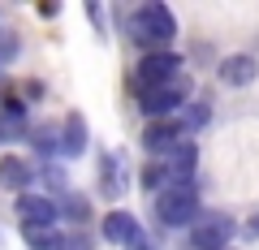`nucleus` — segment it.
Returning <instances> with one entry per match:
<instances>
[{
  "label": "nucleus",
  "mask_w": 259,
  "mask_h": 250,
  "mask_svg": "<svg viewBox=\"0 0 259 250\" xmlns=\"http://www.w3.org/2000/svg\"><path fill=\"white\" fill-rule=\"evenodd\" d=\"M177 35V22H173V9L168 5H143L134 18H130V39L143 47H160V52H168V39Z\"/></svg>",
  "instance_id": "1"
},
{
  "label": "nucleus",
  "mask_w": 259,
  "mask_h": 250,
  "mask_svg": "<svg viewBox=\"0 0 259 250\" xmlns=\"http://www.w3.org/2000/svg\"><path fill=\"white\" fill-rule=\"evenodd\" d=\"M156 216L168 229H194L199 224V194L190 185H173V190L156 194Z\"/></svg>",
  "instance_id": "2"
},
{
  "label": "nucleus",
  "mask_w": 259,
  "mask_h": 250,
  "mask_svg": "<svg viewBox=\"0 0 259 250\" xmlns=\"http://www.w3.org/2000/svg\"><path fill=\"white\" fill-rule=\"evenodd\" d=\"M186 104H190V78H173V82L164 86H151V91H143V112H147L151 121H164L168 112H182Z\"/></svg>",
  "instance_id": "3"
},
{
  "label": "nucleus",
  "mask_w": 259,
  "mask_h": 250,
  "mask_svg": "<svg viewBox=\"0 0 259 250\" xmlns=\"http://www.w3.org/2000/svg\"><path fill=\"white\" fill-rule=\"evenodd\" d=\"M173 78H182V56L177 52H147L134 82H139V91H151V86H164Z\"/></svg>",
  "instance_id": "4"
},
{
  "label": "nucleus",
  "mask_w": 259,
  "mask_h": 250,
  "mask_svg": "<svg viewBox=\"0 0 259 250\" xmlns=\"http://www.w3.org/2000/svg\"><path fill=\"white\" fill-rule=\"evenodd\" d=\"M186 142H190V134H186L177 121H151L147 134H143V147H147L151 156H160V160H168L177 147H186Z\"/></svg>",
  "instance_id": "5"
},
{
  "label": "nucleus",
  "mask_w": 259,
  "mask_h": 250,
  "mask_svg": "<svg viewBox=\"0 0 259 250\" xmlns=\"http://www.w3.org/2000/svg\"><path fill=\"white\" fill-rule=\"evenodd\" d=\"M233 237V220L229 216H203V220L190 229V246L194 250H229L225 241Z\"/></svg>",
  "instance_id": "6"
},
{
  "label": "nucleus",
  "mask_w": 259,
  "mask_h": 250,
  "mask_svg": "<svg viewBox=\"0 0 259 250\" xmlns=\"http://www.w3.org/2000/svg\"><path fill=\"white\" fill-rule=\"evenodd\" d=\"M104 241H112V246H125V250H134L143 241V229H139V220L125 212V207H112L108 216H104Z\"/></svg>",
  "instance_id": "7"
},
{
  "label": "nucleus",
  "mask_w": 259,
  "mask_h": 250,
  "mask_svg": "<svg viewBox=\"0 0 259 250\" xmlns=\"http://www.w3.org/2000/svg\"><path fill=\"white\" fill-rule=\"evenodd\" d=\"M18 216H22L26 229H56L61 207L52 198H44V194H18Z\"/></svg>",
  "instance_id": "8"
},
{
  "label": "nucleus",
  "mask_w": 259,
  "mask_h": 250,
  "mask_svg": "<svg viewBox=\"0 0 259 250\" xmlns=\"http://www.w3.org/2000/svg\"><path fill=\"white\" fill-rule=\"evenodd\" d=\"M259 78V61L250 52H233L221 61V82L225 86H250Z\"/></svg>",
  "instance_id": "9"
},
{
  "label": "nucleus",
  "mask_w": 259,
  "mask_h": 250,
  "mask_svg": "<svg viewBox=\"0 0 259 250\" xmlns=\"http://www.w3.org/2000/svg\"><path fill=\"white\" fill-rule=\"evenodd\" d=\"M194 164H199V151H194V142L177 147L173 156L164 160V168H168V190H173V185H190V173H194Z\"/></svg>",
  "instance_id": "10"
},
{
  "label": "nucleus",
  "mask_w": 259,
  "mask_h": 250,
  "mask_svg": "<svg viewBox=\"0 0 259 250\" xmlns=\"http://www.w3.org/2000/svg\"><path fill=\"white\" fill-rule=\"evenodd\" d=\"M30 177H35V168H30L22 156H5V160H0V185H5V190H13V194H26Z\"/></svg>",
  "instance_id": "11"
},
{
  "label": "nucleus",
  "mask_w": 259,
  "mask_h": 250,
  "mask_svg": "<svg viewBox=\"0 0 259 250\" xmlns=\"http://www.w3.org/2000/svg\"><path fill=\"white\" fill-rule=\"evenodd\" d=\"M26 134V104L22 99H5V112H0V142H13Z\"/></svg>",
  "instance_id": "12"
},
{
  "label": "nucleus",
  "mask_w": 259,
  "mask_h": 250,
  "mask_svg": "<svg viewBox=\"0 0 259 250\" xmlns=\"http://www.w3.org/2000/svg\"><path fill=\"white\" fill-rule=\"evenodd\" d=\"M82 151H87V121L82 112H69L61 130V156H82Z\"/></svg>",
  "instance_id": "13"
},
{
  "label": "nucleus",
  "mask_w": 259,
  "mask_h": 250,
  "mask_svg": "<svg viewBox=\"0 0 259 250\" xmlns=\"http://www.w3.org/2000/svg\"><path fill=\"white\" fill-rule=\"evenodd\" d=\"M26 246L30 250H65L69 246V233H61V229H26Z\"/></svg>",
  "instance_id": "14"
},
{
  "label": "nucleus",
  "mask_w": 259,
  "mask_h": 250,
  "mask_svg": "<svg viewBox=\"0 0 259 250\" xmlns=\"http://www.w3.org/2000/svg\"><path fill=\"white\" fill-rule=\"evenodd\" d=\"M207 117H212V108H207L203 99H190L182 112H177V125H182L186 134H194V130H203V125H207Z\"/></svg>",
  "instance_id": "15"
},
{
  "label": "nucleus",
  "mask_w": 259,
  "mask_h": 250,
  "mask_svg": "<svg viewBox=\"0 0 259 250\" xmlns=\"http://www.w3.org/2000/svg\"><path fill=\"white\" fill-rule=\"evenodd\" d=\"M125 190V177L117 168V156H104V198H121Z\"/></svg>",
  "instance_id": "16"
},
{
  "label": "nucleus",
  "mask_w": 259,
  "mask_h": 250,
  "mask_svg": "<svg viewBox=\"0 0 259 250\" xmlns=\"http://www.w3.org/2000/svg\"><path fill=\"white\" fill-rule=\"evenodd\" d=\"M35 147H39V151H61V130L39 125V130H35Z\"/></svg>",
  "instance_id": "17"
},
{
  "label": "nucleus",
  "mask_w": 259,
  "mask_h": 250,
  "mask_svg": "<svg viewBox=\"0 0 259 250\" xmlns=\"http://www.w3.org/2000/svg\"><path fill=\"white\" fill-rule=\"evenodd\" d=\"M13 56H18V35L13 30H0V65H9Z\"/></svg>",
  "instance_id": "18"
},
{
  "label": "nucleus",
  "mask_w": 259,
  "mask_h": 250,
  "mask_svg": "<svg viewBox=\"0 0 259 250\" xmlns=\"http://www.w3.org/2000/svg\"><path fill=\"white\" fill-rule=\"evenodd\" d=\"M65 216H74V220H87V216H91V207H87L78 194H69V198H65Z\"/></svg>",
  "instance_id": "19"
},
{
  "label": "nucleus",
  "mask_w": 259,
  "mask_h": 250,
  "mask_svg": "<svg viewBox=\"0 0 259 250\" xmlns=\"http://www.w3.org/2000/svg\"><path fill=\"white\" fill-rule=\"evenodd\" d=\"M65 250H91V237L87 233H69V246Z\"/></svg>",
  "instance_id": "20"
},
{
  "label": "nucleus",
  "mask_w": 259,
  "mask_h": 250,
  "mask_svg": "<svg viewBox=\"0 0 259 250\" xmlns=\"http://www.w3.org/2000/svg\"><path fill=\"white\" fill-rule=\"evenodd\" d=\"M44 177H48L52 185H65V168H56V164H48V168H44Z\"/></svg>",
  "instance_id": "21"
},
{
  "label": "nucleus",
  "mask_w": 259,
  "mask_h": 250,
  "mask_svg": "<svg viewBox=\"0 0 259 250\" xmlns=\"http://www.w3.org/2000/svg\"><path fill=\"white\" fill-rule=\"evenodd\" d=\"M134 250H160V241H156V237H143V241H139Z\"/></svg>",
  "instance_id": "22"
},
{
  "label": "nucleus",
  "mask_w": 259,
  "mask_h": 250,
  "mask_svg": "<svg viewBox=\"0 0 259 250\" xmlns=\"http://www.w3.org/2000/svg\"><path fill=\"white\" fill-rule=\"evenodd\" d=\"M250 229H255V233H259V216H255V220H250Z\"/></svg>",
  "instance_id": "23"
}]
</instances>
